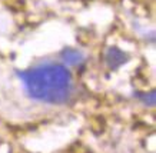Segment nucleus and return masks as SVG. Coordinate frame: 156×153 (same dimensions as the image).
<instances>
[{
  "instance_id": "5",
  "label": "nucleus",
  "mask_w": 156,
  "mask_h": 153,
  "mask_svg": "<svg viewBox=\"0 0 156 153\" xmlns=\"http://www.w3.org/2000/svg\"><path fill=\"white\" fill-rule=\"evenodd\" d=\"M87 153H89V152H87Z\"/></svg>"
},
{
  "instance_id": "2",
  "label": "nucleus",
  "mask_w": 156,
  "mask_h": 153,
  "mask_svg": "<svg viewBox=\"0 0 156 153\" xmlns=\"http://www.w3.org/2000/svg\"><path fill=\"white\" fill-rule=\"evenodd\" d=\"M129 60V56L126 53L120 50L119 47H109L105 53V63H106V66L110 69V70H116L119 67L125 64V63Z\"/></svg>"
},
{
  "instance_id": "4",
  "label": "nucleus",
  "mask_w": 156,
  "mask_h": 153,
  "mask_svg": "<svg viewBox=\"0 0 156 153\" xmlns=\"http://www.w3.org/2000/svg\"><path fill=\"white\" fill-rule=\"evenodd\" d=\"M136 96L140 99V100L145 103L146 106H155V102H156V97H155V90H152L151 93H140V92H137Z\"/></svg>"
},
{
  "instance_id": "3",
  "label": "nucleus",
  "mask_w": 156,
  "mask_h": 153,
  "mask_svg": "<svg viewBox=\"0 0 156 153\" xmlns=\"http://www.w3.org/2000/svg\"><path fill=\"white\" fill-rule=\"evenodd\" d=\"M60 57L67 66H79V64L85 60L83 53L79 52L77 49H72V47L63 49L60 52Z\"/></svg>"
},
{
  "instance_id": "1",
  "label": "nucleus",
  "mask_w": 156,
  "mask_h": 153,
  "mask_svg": "<svg viewBox=\"0 0 156 153\" xmlns=\"http://www.w3.org/2000/svg\"><path fill=\"white\" fill-rule=\"evenodd\" d=\"M24 89L36 100L63 105L72 96V75L66 66L57 63L40 64L30 70L17 72Z\"/></svg>"
}]
</instances>
